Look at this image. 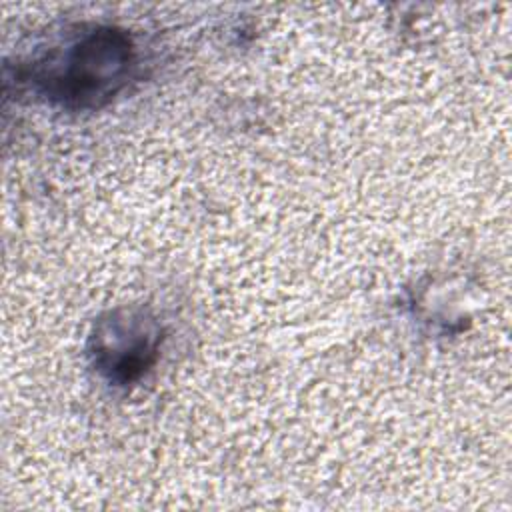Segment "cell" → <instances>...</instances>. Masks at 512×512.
Segmentation results:
<instances>
[{"mask_svg":"<svg viewBox=\"0 0 512 512\" xmlns=\"http://www.w3.org/2000/svg\"><path fill=\"white\" fill-rule=\"evenodd\" d=\"M132 48L122 32L94 28L74 40L48 68L46 92L64 106H98L126 82Z\"/></svg>","mask_w":512,"mask_h":512,"instance_id":"cell-1","label":"cell"},{"mask_svg":"<svg viewBox=\"0 0 512 512\" xmlns=\"http://www.w3.org/2000/svg\"><path fill=\"white\" fill-rule=\"evenodd\" d=\"M160 332L154 320L128 312L112 314L96 330V362L110 378L128 382L140 376L156 354Z\"/></svg>","mask_w":512,"mask_h":512,"instance_id":"cell-2","label":"cell"}]
</instances>
